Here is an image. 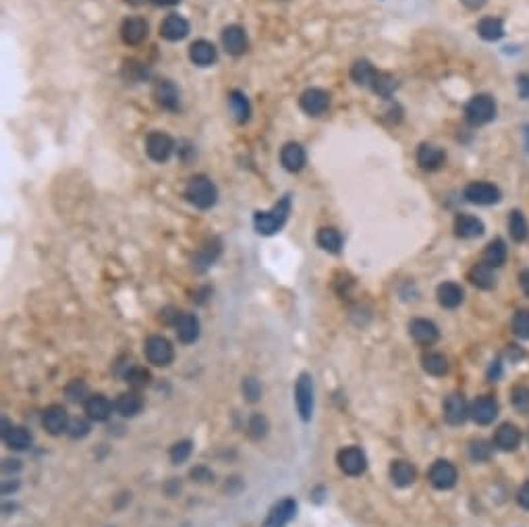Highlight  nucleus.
<instances>
[{"instance_id": "1", "label": "nucleus", "mask_w": 529, "mask_h": 527, "mask_svg": "<svg viewBox=\"0 0 529 527\" xmlns=\"http://www.w3.org/2000/svg\"><path fill=\"white\" fill-rule=\"evenodd\" d=\"M291 214V195H282L270 210L266 212H256L254 216V227L260 235L270 237L274 233H278L284 222Z\"/></svg>"}, {"instance_id": "2", "label": "nucleus", "mask_w": 529, "mask_h": 527, "mask_svg": "<svg viewBox=\"0 0 529 527\" xmlns=\"http://www.w3.org/2000/svg\"><path fill=\"white\" fill-rule=\"evenodd\" d=\"M183 195H185V199H187L189 204H193V206L199 208V210H210V208L216 206V201H218V189H216V185H214L206 175L193 177V179L187 183Z\"/></svg>"}, {"instance_id": "3", "label": "nucleus", "mask_w": 529, "mask_h": 527, "mask_svg": "<svg viewBox=\"0 0 529 527\" xmlns=\"http://www.w3.org/2000/svg\"><path fill=\"white\" fill-rule=\"evenodd\" d=\"M496 117V102L488 94H478L465 104V121L471 127L488 125Z\"/></svg>"}, {"instance_id": "4", "label": "nucleus", "mask_w": 529, "mask_h": 527, "mask_svg": "<svg viewBox=\"0 0 529 527\" xmlns=\"http://www.w3.org/2000/svg\"><path fill=\"white\" fill-rule=\"evenodd\" d=\"M295 403L304 421H310L314 415V382L310 373H301L295 384Z\"/></svg>"}, {"instance_id": "5", "label": "nucleus", "mask_w": 529, "mask_h": 527, "mask_svg": "<svg viewBox=\"0 0 529 527\" xmlns=\"http://www.w3.org/2000/svg\"><path fill=\"white\" fill-rule=\"evenodd\" d=\"M143 351H145L147 361L152 363V365H156V367H167V365H171V363H173V357H175V349H173L171 341L164 339V336H158V334L149 336V339L145 341Z\"/></svg>"}, {"instance_id": "6", "label": "nucleus", "mask_w": 529, "mask_h": 527, "mask_svg": "<svg viewBox=\"0 0 529 527\" xmlns=\"http://www.w3.org/2000/svg\"><path fill=\"white\" fill-rule=\"evenodd\" d=\"M145 152L147 156L152 158L154 162L162 164L167 162L173 152H175V141L169 133H162V131H152L147 135L145 139Z\"/></svg>"}, {"instance_id": "7", "label": "nucleus", "mask_w": 529, "mask_h": 527, "mask_svg": "<svg viewBox=\"0 0 529 527\" xmlns=\"http://www.w3.org/2000/svg\"><path fill=\"white\" fill-rule=\"evenodd\" d=\"M463 197L471 204H478V206H492V204H498L502 193L500 189L494 185V183H488V181H473L465 187L463 191Z\"/></svg>"}, {"instance_id": "8", "label": "nucleus", "mask_w": 529, "mask_h": 527, "mask_svg": "<svg viewBox=\"0 0 529 527\" xmlns=\"http://www.w3.org/2000/svg\"><path fill=\"white\" fill-rule=\"evenodd\" d=\"M330 106V94L322 88H308L299 96V108L310 117H320Z\"/></svg>"}, {"instance_id": "9", "label": "nucleus", "mask_w": 529, "mask_h": 527, "mask_svg": "<svg viewBox=\"0 0 529 527\" xmlns=\"http://www.w3.org/2000/svg\"><path fill=\"white\" fill-rule=\"evenodd\" d=\"M336 463L341 467L343 474L347 476H361L365 469H367V459L363 455V450L357 448V446H347L343 450H339L336 455Z\"/></svg>"}, {"instance_id": "10", "label": "nucleus", "mask_w": 529, "mask_h": 527, "mask_svg": "<svg viewBox=\"0 0 529 527\" xmlns=\"http://www.w3.org/2000/svg\"><path fill=\"white\" fill-rule=\"evenodd\" d=\"M415 160H417V164H419L421 171L434 173V171H438V169L444 167V162H446V152H444L442 147L434 145V143H421V145L417 147Z\"/></svg>"}, {"instance_id": "11", "label": "nucleus", "mask_w": 529, "mask_h": 527, "mask_svg": "<svg viewBox=\"0 0 529 527\" xmlns=\"http://www.w3.org/2000/svg\"><path fill=\"white\" fill-rule=\"evenodd\" d=\"M428 480L436 490H450L452 486L457 484V467L452 465L450 461L440 459L430 467Z\"/></svg>"}, {"instance_id": "12", "label": "nucleus", "mask_w": 529, "mask_h": 527, "mask_svg": "<svg viewBox=\"0 0 529 527\" xmlns=\"http://www.w3.org/2000/svg\"><path fill=\"white\" fill-rule=\"evenodd\" d=\"M469 417L480 424V426H488L498 417V401L490 395L478 397L471 407H469Z\"/></svg>"}, {"instance_id": "13", "label": "nucleus", "mask_w": 529, "mask_h": 527, "mask_svg": "<svg viewBox=\"0 0 529 527\" xmlns=\"http://www.w3.org/2000/svg\"><path fill=\"white\" fill-rule=\"evenodd\" d=\"M69 424H71L69 413H66V409L60 407V405H50V407H46L44 413H42V426H44V430H46L48 434H52V436H60L62 432H66V430H69Z\"/></svg>"}, {"instance_id": "14", "label": "nucleus", "mask_w": 529, "mask_h": 527, "mask_svg": "<svg viewBox=\"0 0 529 527\" xmlns=\"http://www.w3.org/2000/svg\"><path fill=\"white\" fill-rule=\"evenodd\" d=\"M306 160H308V156H306V149H304V145H301V143L288 141V143L282 145V149H280V164H282L288 173L304 171Z\"/></svg>"}, {"instance_id": "15", "label": "nucleus", "mask_w": 529, "mask_h": 527, "mask_svg": "<svg viewBox=\"0 0 529 527\" xmlns=\"http://www.w3.org/2000/svg\"><path fill=\"white\" fill-rule=\"evenodd\" d=\"M149 34V25L141 17H127L121 25V38L127 46H139Z\"/></svg>"}, {"instance_id": "16", "label": "nucleus", "mask_w": 529, "mask_h": 527, "mask_svg": "<svg viewBox=\"0 0 529 527\" xmlns=\"http://www.w3.org/2000/svg\"><path fill=\"white\" fill-rule=\"evenodd\" d=\"M154 102L164 110H177L179 108V90L169 79H158L152 88Z\"/></svg>"}, {"instance_id": "17", "label": "nucleus", "mask_w": 529, "mask_h": 527, "mask_svg": "<svg viewBox=\"0 0 529 527\" xmlns=\"http://www.w3.org/2000/svg\"><path fill=\"white\" fill-rule=\"evenodd\" d=\"M222 46H224V50L229 52V54L241 56V54L247 50V46H249L245 29H243L241 25H229V27H224V29H222Z\"/></svg>"}, {"instance_id": "18", "label": "nucleus", "mask_w": 529, "mask_h": 527, "mask_svg": "<svg viewBox=\"0 0 529 527\" xmlns=\"http://www.w3.org/2000/svg\"><path fill=\"white\" fill-rule=\"evenodd\" d=\"M175 330H177V336L181 343L185 345H191L199 339V320L193 316V314H187V312H179L175 316V322H173Z\"/></svg>"}, {"instance_id": "19", "label": "nucleus", "mask_w": 529, "mask_h": 527, "mask_svg": "<svg viewBox=\"0 0 529 527\" xmlns=\"http://www.w3.org/2000/svg\"><path fill=\"white\" fill-rule=\"evenodd\" d=\"M295 513H297V502L293 498H282L272 506L262 527H286V523L295 517Z\"/></svg>"}, {"instance_id": "20", "label": "nucleus", "mask_w": 529, "mask_h": 527, "mask_svg": "<svg viewBox=\"0 0 529 527\" xmlns=\"http://www.w3.org/2000/svg\"><path fill=\"white\" fill-rule=\"evenodd\" d=\"M494 446L498 450H504V453H510V450H517L519 444H521V430L515 426V424H500L498 430L494 432V438H492Z\"/></svg>"}, {"instance_id": "21", "label": "nucleus", "mask_w": 529, "mask_h": 527, "mask_svg": "<svg viewBox=\"0 0 529 527\" xmlns=\"http://www.w3.org/2000/svg\"><path fill=\"white\" fill-rule=\"evenodd\" d=\"M469 417V407L467 401L461 395H450L444 401V419L450 426H461Z\"/></svg>"}, {"instance_id": "22", "label": "nucleus", "mask_w": 529, "mask_h": 527, "mask_svg": "<svg viewBox=\"0 0 529 527\" xmlns=\"http://www.w3.org/2000/svg\"><path fill=\"white\" fill-rule=\"evenodd\" d=\"M160 36L169 42H181L189 36V21L181 15H169L160 23Z\"/></svg>"}, {"instance_id": "23", "label": "nucleus", "mask_w": 529, "mask_h": 527, "mask_svg": "<svg viewBox=\"0 0 529 527\" xmlns=\"http://www.w3.org/2000/svg\"><path fill=\"white\" fill-rule=\"evenodd\" d=\"M484 231H486V227L478 216L459 214L455 218V235L459 239H476V237H482Z\"/></svg>"}, {"instance_id": "24", "label": "nucleus", "mask_w": 529, "mask_h": 527, "mask_svg": "<svg viewBox=\"0 0 529 527\" xmlns=\"http://www.w3.org/2000/svg\"><path fill=\"white\" fill-rule=\"evenodd\" d=\"M436 297H438V304L444 310H455L463 304L465 293L457 282H442L436 291Z\"/></svg>"}, {"instance_id": "25", "label": "nucleus", "mask_w": 529, "mask_h": 527, "mask_svg": "<svg viewBox=\"0 0 529 527\" xmlns=\"http://www.w3.org/2000/svg\"><path fill=\"white\" fill-rule=\"evenodd\" d=\"M189 58L193 64L197 66H210L216 62L218 58V52H216V46L208 40H195L191 46H189Z\"/></svg>"}, {"instance_id": "26", "label": "nucleus", "mask_w": 529, "mask_h": 527, "mask_svg": "<svg viewBox=\"0 0 529 527\" xmlns=\"http://www.w3.org/2000/svg\"><path fill=\"white\" fill-rule=\"evenodd\" d=\"M409 332L419 345H434L440 336L438 326L432 320H426V318H415L409 324Z\"/></svg>"}, {"instance_id": "27", "label": "nucleus", "mask_w": 529, "mask_h": 527, "mask_svg": "<svg viewBox=\"0 0 529 527\" xmlns=\"http://www.w3.org/2000/svg\"><path fill=\"white\" fill-rule=\"evenodd\" d=\"M84 409L92 421H106L112 413V403L104 395H90L84 403Z\"/></svg>"}, {"instance_id": "28", "label": "nucleus", "mask_w": 529, "mask_h": 527, "mask_svg": "<svg viewBox=\"0 0 529 527\" xmlns=\"http://www.w3.org/2000/svg\"><path fill=\"white\" fill-rule=\"evenodd\" d=\"M467 278L471 280V284H476V286H478V289H482V291H490V289H494V286H496L494 268H492V266H488L486 262L476 264V266L469 270Z\"/></svg>"}, {"instance_id": "29", "label": "nucleus", "mask_w": 529, "mask_h": 527, "mask_svg": "<svg viewBox=\"0 0 529 527\" xmlns=\"http://www.w3.org/2000/svg\"><path fill=\"white\" fill-rule=\"evenodd\" d=\"M417 478V471L411 463L407 461H393L391 465V480L395 482V486L399 488H407L415 482Z\"/></svg>"}, {"instance_id": "30", "label": "nucleus", "mask_w": 529, "mask_h": 527, "mask_svg": "<svg viewBox=\"0 0 529 527\" xmlns=\"http://www.w3.org/2000/svg\"><path fill=\"white\" fill-rule=\"evenodd\" d=\"M478 34L486 42H498L504 36V23L498 17H484L478 23Z\"/></svg>"}, {"instance_id": "31", "label": "nucleus", "mask_w": 529, "mask_h": 527, "mask_svg": "<svg viewBox=\"0 0 529 527\" xmlns=\"http://www.w3.org/2000/svg\"><path fill=\"white\" fill-rule=\"evenodd\" d=\"M229 106H231V112L235 114L237 123H247L249 117H251V104L247 100V96L239 90H233L229 94Z\"/></svg>"}, {"instance_id": "32", "label": "nucleus", "mask_w": 529, "mask_h": 527, "mask_svg": "<svg viewBox=\"0 0 529 527\" xmlns=\"http://www.w3.org/2000/svg\"><path fill=\"white\" fill-rule=\"evenodd\" d=\"M316 241L318 245L328 252V254H341V247H343V235L334 229V227H324L318 231L316 235Z\"/></svg>"}, {"instance_id": "33", "label": "nucleus", "mask_w": 529, "mask_h": 527, "mask_svg": "<svg viewBox=\"0 0 529 527\" xmlns=\"http://www.w3.org/2000/svg\"><path fill=\"white\" fill-rule=\"evenodd\" d=\"M506 256H508V249H506V243L502 239H492L486 249H484V262L492 268H500L504 266L506 262Z\"/></svg>"}, {"instance_id": "34", "label": "nucleus", "mask_w": 529, "mask_h": 527, "mask_svg": "<svg viewBox=\"0 0 529 527\" xmlns=\"http://www.w3.org/2000/svg\"><path fill=\"white\" fill-rule=\"evenodd\" d=\"M116 411L123 415V417H135L141 413L143 409V399L137 395V393H123L119 399H116Z\"/></svg>"}, {"instance_id": "35", "label": "nucleus", "mask_w": 529, "mask_h": 527, "mask_svg": "<svg viewBox=\"0 0 529 527\" xmlns=\"http://www.w3.org/2000/svg\"><path fill=\"white\" fill-rule=\"evenodd\" d=\"M376 73H378V71L371 66L369 60L359 58V60H355L353 66H351V79H353V84H357V86H371V82H373V77H376Z\"/></svg>"}, {"instance_id": "36", "label": "nucleus", "mask_w": 529, "mask_h": 527, "mask_svg": "<svg viewBox=\"0 0 529 527\" xmlns=\"http://www.w3.org/2000/svg\"><path fill=\"white\" fill-rule=\"evenodd\" d=\"M3 438H5L7 446L13 448V450H25V448L32 446V434L25 428H21V426H11L3 434Z\"/></svg>"}, {"instance_id": "37", "label": "nucleus", "mask_w": 529, "mask_h": 527, "mask_svg": "<svg viewBox=\"0 0 529 527\" xmlns=\"http://www.w3.org/2000/svg\"><path fill=\"white\" fill-rule=\"evenodd\" d=\"M508 233L513 237V241L517 243H523L527 237H529V224L523 216L521 210H513L510 216H508Z\"/></svg>"}, {"instance_id": "38", "label": "nucleus", "mask_w": 529, "mask_h": 527, "mask_svg": "<svg viewBox=\"0 0 529 527\" xmlns=\"http://www.w3.org/2000/svg\"><path fill=\"white\" fill-rule=\"evenodd\" d=\"M421 365H423V369L430 376H436V378H440V376H444L448 371V359L442 353H428V355H423Z\"/></svg>"}, {"instance_id": "39", "label": "nucleus", "mask_w": 529, "mask_h": 527, "mask_svg": "<svg viewBox=\"0 0 529 527\" xmlns=\"http://www.w3.org/2000/svg\"><path fill=\"white\" fill-rule=\"evenodd\" d=\"M371 90H373L378 96L391 98L393 92L397 90V82H395V77H393L391 73H380V71H378L376 77H373V82H371Z\"/></svg>"}, {"instance_id": "40", "label": "nucleus", "mask_w": 529, "mask_h": 527, "mask_svg": "<svg viewBox=\"0 0 529 527\" xmlns=\"http://www.w3.org/2000/svg\"><path fill=\"white\" fill-rule=\"evenodd\" d=\"M220 256V241L218 239H212V241H208L199 252H197V256H195V266L197 268H208L216 258Z\"/></svg>"}, {"instance_id": "41", "label": "nucleus", "mask_w": 529, "mask_h": 527, "mask_svg": "<svg viewBox=\"0 0 529 527\" xmlns=\"http://www.w3.org/2000/svg\"><path fill=\"white\" fill-rule=\"evenodd\" d=\"M149 371L145 369V367H137V365H131L127 371H125V380H127V384L129 387H133V389H143V387H147L149 384Z\"/></svg>"}, {"instance_id": "42", "label": "nucleus", "mask_w": 529, "mask_h": 527, "mask_svg": "<svg viewBox=\"0 0 529 527\" xmlns=\"http://www.w3.org/2000/svg\"><path fill=\"white\" fill-rule=\"evenodd\" d=\"M64 395H66V399L69 401H73V403H86L88 401V384L84 382V380H71L69 384H66V389H64Z\"/></svg>"}, {"instance_id": "43", "label": "nucleus", "mask_w": 529, "mask_h": 527, "mask_svg": "<svg viewBox=\"0 0 529 527\" xmlns=\"http://www.w3.org/2000/svg\"><path fill=\"white\" fill-rule=\"evenodd\" d=\"M513 332L519 339L529 341V310H519L513 316Z\"/></svg>"}, {"instance_id": "44", "label": "nucleus", "mask_w": 529, "mask_h": 527, "mask_svg": "<svg viewBox=\"0 0 529 527\" xmlns=\"http://www.w3.org/2000/svg\"><path fill=\"white\" fill-rule=\"evenodd\" d=\"M191 450H193V446H191V442L189 440H181V442H177V444H173L171 446V461L175 463V465H181V463H185L187 459H189V455H191Z\"/></svg>"}, {"instance_id": "45", "label": "nucleus", "mask_w": 529, "mask_h": 527, "mask_svg": "<svg viewBox=\"0 0 529 527\" xmlns=\"http://www.w3.org/2000/svg\"><path fill=\"white\" fill-rule=\"evenodd\" d=\"M510 401L519 413H529V387H515Z\"/></svg>"}, {"instance_id": "46", "label": "nucleus", "mask_w": 529, "mask_h": 527, "mask_svg": "<svg viewBox=\"0 0 529 527\" xmlns=\"http://www.w3.org/2000/svg\"><path fill=\"white\" fill-rule=\"evenodd\" d=\"M247 430H249V436L254 440H262L268 434V419L262 413H256V415H251Z\"/></svg>"}, {"instance_id": "47", "label": "nucleus", "mask_w": 529, "mask_h": 527, "mask_svg": "<svg viewBox=\"0 0 529 527\" xmlns=\"http://www.w3.org/2000/svg\"><path fill=\"white\" fill-rule=\"evenodd\" d=\"M490 453H492V450H490L488 442H484V440H473L471 446H469V455H471V459L478 461V463L488 461V459H490Z\"/></svg>"}, {"instance_id": "48", "label": "nucleus", "mask_w": 529, "mask_h": 527, "mask_svg": "<svg viewBox=\"0 0 529 527\" xmlns=\"http://www.w3.org/2000/svg\"><path fill=\"white\" fill-rule=\"evenodd\" d=\"M243 395H245V399L249 401V403H256V401H260V397H262V384L256 380V378H245L243 380Z\"/></svg>"}, {"instance_id": "49", "label": "nucleus", "mask_w": 529, "mask_h": 527, "mask_svg": "<svg viewBox=\"0 0 529 527\" xmlns=\"http://www.w3.org/2000/svg\"><path fill=\"white\" fill-rule=\"evenodd\" d=\"M69 432H71L73 438H82V436H86L90 432V426L84 419H75V421L69 424Z\"/></svg>"}, {"instance_id": "50", "label": "nucleus", "mask_w": 529, "mask_h": 527, "mask_svg": "<svg viewBox=\"0 0 529 527\" xmlns=\"http://www.w3.org/2000/svg\"><path fill=\"white\" fill-rule=\"evenodd\" d=\"M517 88H519V96L523 100L529 98V75H519L517 77Z\"/></svg>"}, {"instance_id": "51", "label": "nucleus", "mask_w": 529, "mask_h": 527, "mask_svg": "<svg viewBox=\"0 0 529 527\" xmlns=\"http://www.w3.org/2000/svg\"><path fill=\"white\" fill-rule=\"evenodd\" d=\"M517 500H519V504H521L523 508H527V511H529V480L519 488V492H517Z\"/></svg>"}, {"instance_id": "52", "label": "nucleus", "mask_w": 529, "mask_h": 527, "mask_svg": "<svg viewBox=\"0 0 529 527\" xmlns=\"http://www.w3.org/2000/svg\"><path fill=\"white\" fill-rule=\"evenodd\" d=\"M519 284H521V291L529 297V270H523L519 274Z\"/></svg>"}, {"instance_id": "53", "label": "nucleus", "mask_w": 529, "mask_h": 527, "mask_svg": "<svg viewBox=\"0 0 529 527\" xmlns=\"http://www.w3.org/2000/svg\"><path fill=\"white\" fill-rule=\"evenodd\" d=\"M461 3L467 7V9H471V11H478V9H482L488 0H461Z\"/></svg>"}, {"instance_id": "54", "label": "nucleus", "mask_w": 529, "mask_h": 527, "mask_svg": "<svg viewBox=\"0 0 529 527\" xmlns=\"http://www.w3.org/2000/svg\"><path fill=\"white\" fill-rule=\"evenodd\" d=\"M500 376V361L496 359V361H492V365H490V369H488V378L490 380H496Z\"/></svg>"}, {"instance_id": "55", "label": "nucleus", "mask_w": 529, "mask_h": 527, "mask_svg": "<svg viewBox=\"0 0 529 527\" xmlns=\"http://www.w3.org/2000/svg\"><path fill=\"white\" fill-rule=\"evenodd\" d=\"M154 5H158V7H175V5H179L181 0H152Z\"/></svg>"}, {"instance_id": "56", "label": "nucleus", "mask_w": 529, "mask_h": 527, "mask_svg": "<svg viewBox=\"0 0 529 527\" xmlns=\"http://www.w3.org/2000/svg\"><path fill=\"white\" fill-rule=\"evenodd\" d=\"M523 135H525V147L529 149V125L523 127Z\"/></svg>"}]
</instances>
